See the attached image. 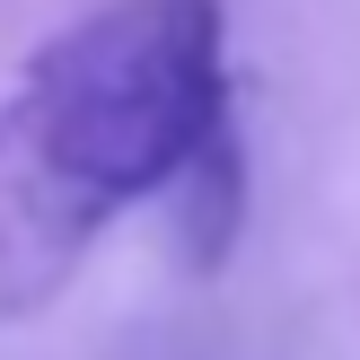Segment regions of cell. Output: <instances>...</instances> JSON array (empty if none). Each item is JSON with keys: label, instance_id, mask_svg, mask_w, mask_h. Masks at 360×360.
I'll use <instances>...</instances> for the list:
<instances>
[{"label": "cell", "instance_id": "6da1fadb", "mask_svg": "<svg viewBox=\"0 0 360 360\" xmlns=\"http://www.w3.org/2000/svg\"><path fill=\"white\" fill-rule=\"evenodd\" d=\"M229 123L220 0H105L0 97V316H35L115 211Z\"/></svg>", "mask_w": 360, "mask_h": 360}, {"label": "cell", "instance_id": "7a4b0ae2", "mask_svg": "<svg viewBox=\"0 0 360 360\" xmlns=\"http://www.w3.org/2000/svg\"><path fill=\"white\" fill-rule=\"evenodd\" d=\"M167 202H176V238H185V264H220L229 255V238H238V220H246V158H238V132H211L202 150L185 158V176L167 185Z\"/></svg>", "mask_w": 360, "mask_h": 360}]
</instances>
